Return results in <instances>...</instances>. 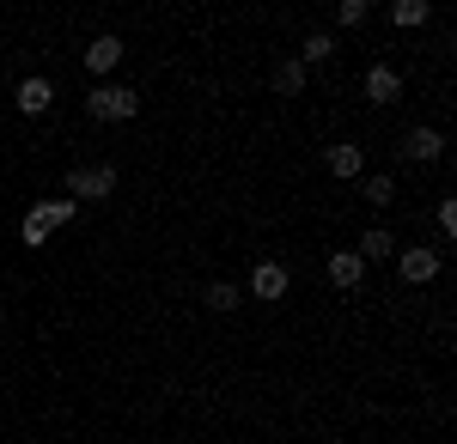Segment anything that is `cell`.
Masks as SVG:
<instances>
[{"instance_id": "obj_20", "label": "cell", "mask_w": 457, "mask_h": 444, "mask_svg": "<svg viewBox=\"0 0 457 444\" xmlns=\"http://www.w3.org/2000/svg\"><path fill=\"white\" fill-rule=\"evenodd\" d=\"M73 219H79V201H68V195H62V201H55V226H73Z\"/></svg>"}, {"instance_id": "obj_14", "label": "cell", "mask_w": 457, "mask_h": 444, "mask_svg": "<svg viewBox=\"0 0 457 444\" xmlns=\"http://www.w3.org/2000/svg\"><path fill=\"white\" fill-rule=\"evenodd\" d=\"M275 92H281V98H299V92H305V68H299L293 55L275 62Z\"/></svg>"}, {"instance_id": "obj_13", "label": "cell", "mask_w": 457, "mask_h": 444, "mask_svg": "<svg viewBox=\"0 0 457 444\" xmlns=\"http://www.w3.org/2000/svg\"><path fill=\"white\" fill-rule=\"evenodd\" d=\"M329 55H336V37H329V31H312L305 43H299V55H293V62H299V68L312 73V68H323Z\"/></svg>"}, {"instance_id": "obj_18", "label": "cell", "mask_w": 457, "mask_h": 444, "mask_svg": "<svg viewBox=\"0 0 457 444\" xmlns=\"http://www.w3.org/2000/svg\"><path fill=\"white\" fill-rule=\"evenodd\" d=\"M366 19H372L366 0H342V6H336V25H366Z\"/></svg>"}, {"instance_id": "obj_10", "label": "cell", "mask_w": 457, "mask_h": 444, "mask_svg": "<svg viewBox=\"0 0 457 444\" xmlns=\"http://www.w3.org/2000/svg\"><path fill=\"white\" fill-rule=\"evenodd\" d=\"M366 274H372V268H366L353 250H336V256H329V286H342V292H353Z\"/></svg>"}, {"instance_id": "obj_15", "label": "cell", "mask_w": 457, "mask_h": 444, "mask_svg": "<svg viewBox=\"0 0 457 444\" xmlns=\"http://www.w3.org/2000/svg\"><path fill=\"white\" fill-rule=\"evenodd\" d=\"M390 19H396L403 31H415V25H427L433 12H427V0H396V6H390Z\"/></svg>"}, {"instance_id": "obj_17", "label": "cell", "mask_w": 457, "mask_h": 444, "mask_svg": "<svg viewBox=\"0 0 457 444\" xmlns=\"http://www.w3.org/2000/svg\"><path fill=\"white\" fill-rule=\"evenodd\" d=\"M360 189H366V201H372V207L396 201V183H390V177H360Z\"/></svg>"}, {"instance_id": "obj_11", "label": "cell", "mask_w": 457, "mask_h": 444, "mask_svg": "<svg viewBox=\"0 0 457 444\" xmlns=\"http://www.w3.org/2000/svg\"><path fill=\"white\" fill-rule=\"evenodd\" d=\"M323 165H329V177H360L366 171V152H360L353 140H336V146L323 152Z\"/></svg>"}, {"instance_id": "obj_2", "label": "cell", "mask_w": 457, "mask_h": 444, "mask_svg": "<svg viewBox=\"0 0 457 444\" xmlns=\"http://www.w3.org/2000/svg\"><path fill=\"white\" fill-rule=\"evenodd\" d=\"M116 195V165H79L68 171V201H110Z\"/></svg>"}, {"instance_id": "obj_16", "label": "cell", "mask_w": 457, "mask_h": 444, "mask_svg": "<svg viewBox=\"0 0 457 444\" xmlns=\"http://www.w3.org/2000/svg\"><path fill=\"white\" fill-rule=\"evenodd\" d=\"M202 299H208V310H238V299H245V292H238L232 280H213V286L202 292Z\"/></svg>"}, {"instance_id": "obj_12", "label": "cell", "mask_w": 457, "mask_h": 444, "mask_svg": "<svg viewBox=\"0 0 457 444\" xmlns=\"http://www.w3.org/2000/svg\"><path fill=\"white\" fill-rule=\"evenodd\" d=\"M49 232H55V201H37L31 213H25V226H19V238L37 250V243H49Z\"/></svg>"}, {"instance_id": "obj_19", "label": "cell", "mask_w": 457, "mask_h": 444, "mask_svg": "<svg viewBox=\"0 0 457 444\" xmlns=\"http://www.w3.org/2000/svg\"><path fill=\"white\" fill-rule=\"evenodd\" d=\"M433 219H439V232H445V238H457V201H452V195L439 201V213H433Z\"/></svg>"}, {"instance_id": "obj_5", "label": "cell", "mask_w": 457, "mask_h": 444, "mask_svg": "<svg viewBox=\"0 0 457 444\" xmlns=\"http://www.w3.org/2000/svg\"><path fill=\"white\" fill-rule=\"evenodd\" d=\"M116 68H122V37H116V31L92 37V43H86V73L104 79V73H116Z\"/></svg>"}, {"instance_id": "obj_9", "label": "cell", "mask_w": 457, "mask_h": 444, "mask_svg": "<svg viewBox=\"0 0 457 444\" xmlns=\"http://www.w3.org/2000/svg\"><path fill=\"white\" fill-rule=\"evenodd\" d=\"M403 152L421 159V165H433V159H445V135H439V128H409V135H403Z\"/></svg>"}, {"instance_id": "obj_7", "label": "cell", "mask_w": 457, "mask_h": 444, "mask_svg": "<svg viewBox=\"0 0 457 444\" xmlns=\"http://www.w3.org/2000/svg\"><path fill=\"white\" fill-rule=\"evenodd\" d=\"M12 103H19V110H25V116H43V110H49V103H55V79H19V92H12Z\"/></svg>"}, {"instance_id": "obj_3", "label": "cell", "mask_w": 457, "mask_h": 444, "mask_svg": "<svg viewBox=\"0 0 457 444\" xmlns=\"http://www.w3.org/2000/svg\"><path fill=\"white\" fill-rule=\"evenodd\" d=\"M396 274H403L409 286H433V280L445 274V256H439V250H421V243H415V250H396Z\"/></svg>"}, {"instance_id": "obj_4", "label": "cell", "mask_w": 457, "mask_h": 444, "mask_svg": "<svg viewBox=\"0 0 457 444\" xmlns=\"http://www.w3.org/2000/svg\"><path fill=\"white\" fill-rule=\"evenodd\" d=\"M287 286H293L287 262H256V268H250V299H262V305L287 299Z\"/></svg>"}, {"instance_id": "obj_8", "label": "cell", "mask_w": 457, "mask_h": 444, "mask_svg": "<svg viewBox=\"0 0 457 444\" xmlns=\"http://www.w3.org/2000/svg\"><path fill=\"white\" fill-rule=\"evenodd\" d=\"M353 256H360L366 268H378V262H390V256H396V238H390L385 226H366V232H360V250H353Z\"/></svg>"}, {"instance_id": "obj_1", "label": "cell", "mask_w": 457, "mask_h": 444, "mask_svg": "<svg viewBox=\"0 0 457 444\" xmlns=\"http://www.w3.org/2000/svg\"><path fill=\"white\" fill-rule=\"evenodd\" d=\"M135 110H141L135 86H92L86 92V116L92 122H135Z\"/></svg>"}, {"instance_id": "obj_6", "label": "cell", "mask_w": 457, "mask_h": 444, "mask_svg": "<svg viewBox=\"0 0 457 444\" xmlns=\"http://www.w3.org/2000/svg\"><path fill=\"white\" fill-rule=\"evenodd\" d=\"M360 86H366V103H396V98H403V73L385 68V62H378V68H366Z\"/></svg>"}]
</instances>
